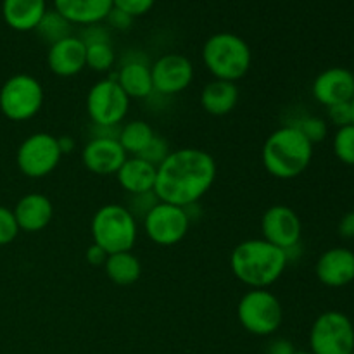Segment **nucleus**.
Here are the masks:
<instances>
[{
	"label": "nucleus",
	"instance_id": "nucleus-1",
	"mask_svg": "<svg viewBox=\"0 0 354 354\" xmlns=\"http://www.w3.org/2000/svg\"><path fill=\"white\" fill-rule=\"evenodd\" d=\"M216 161L209 152L183 147L169 152L158 166L154 194L161 203L190 207L199 203L216 180Z\"/></svg>",
	"mask_w": 354,
	"mask_h": 354
},
{
	"label": "nucleus",
	"instance_id": "nucleus-2",
	"mask_svg": "<svg viewBox=\"0 0 354 354\" xmlns=\"http://www.w3.org/2000/svg\"><path fill=\"white\" fill-rule=\"evenodd\" d=\"M289 259L286 251L265 239H249L234 248L230 268L234 275L251 289L273 286L286 272Z\"/></svg>",
	"mask_w": 354,
	"mask_h": 354
},
{
	"label": "nucleus",
	"instance_id": "nucleus-3",
	"mask_svg": "<svg viewBox=\"0 0 354 354\" xmlns=\"http://www.w3.org/2000/svg\"><path fill=\"white\" fill-rule=\"evenodd\" d=\"M261 159L265 169L273 178L292 180L311 165L313 144L289 123L268 135L263 145Z\"/></svg>",
	"mask_w": 354,
	"mask_h": 354
},
{
	"label": "nucleus",
	"instance_id": "nucleus-4",
	"mask_svg": "<svg viewBox=\"0 0 354 354\" xmlns=\"http://www.w3.org/2000/svg\"><path fill=\"white\" fill-rule=\"evenodd\" d=\"M203 61L214 80L235 83L251 69L252 54L244 38L221 31L204 41Z\"/></svg>",
	"mask_w": 354,
	"mask_h": 354
},
{
	"label": "nucleus",
	"instance_id": "nucleus-5",
	"mask_svg": "<svg viewBox=\"0 0 354 354\" xmlns=\"http://www.w3.org/2000/svg\"><path fill=\"white\" fill-rule=\"evenodd\" d=\"M93 244L102 248L107 254L131 251L137 242L138 227L133 214L121 204H106L99 207L92 218Z\"/></svg>",
	"mask_w": 354,
	"mask_h": 354
},
{
	"label": "nucleus",
	"instance_id": "nucleus-6",
	"mask_svg": "<svg viewBox=\"0 0 354 354\" xmlns=\"http://www.w3.org/2000/svg\"><path fill=\"white\" fill-rule=\"evenodd\" d=\"M237 318L249 334L268 337L282 325L283 308L279 297L268 289H251L239 301Z\"/></svg>",
	"mask_w": 354,
	"mask_h": 354
},
{
	"label": "nucleus",
	"instance_id": "nucleus-7",
	"mask_svg": "<svg viewBox=\"0 0 354 354\" xmlns=\"http://www.w3.org/2000/svg\"><path fill=\"white\" fill-rule=\"evenodd\" d=\"M44 86L31 75H14L0 88V111L10 121H26L44 106Z\"/></svg>",
	"mask_w": 354,
	"mask_h": 354
},
{
	"label": "nucleus",
	"instance_id": "nucleus-8",
	"mask_svg": "<svg viewBox=\"0 0 354 354\" xmlns=\"http://www.w3.org/2000/svg\"><path fill=\"white\" fill-rule=\"evenodd\" d=\"M310 351L313 354H351L354 351V325L342 311L318 315L310 330Z\"/></svg>",
	"mask_w": 354,
	"mask_h": 354
},
{
	"label": "nucleus",
	"instance_id": "nucleus-9",
	"mask_svg": "<svg viewBox=\"0 0 354 354\" xmlns=\"http://www.w3.org/2000/svg\"><path fill=\"white\" fill-rule=\"evenodd\" d=\"M130 100L116 78H104L86 93V113L92 124L121 127L130 109Z\"/></svg>",
	"mask_w": 354,
	"mask_h": 354
},
{
	"label": "nucleus",
	"instance_id": "nucleus-10",
	"mask_svg": "<svg viewBox=\"0 0 354 354\" xmlns=\"http://www.w3.org/2000/svg\"><path fill=\"white\" fill-rule=\"evenodd\" d=\"M62 152L54 135L38 131L21 142L16 154L19 171L28 178H44L59 166Z\"/></svg>",
	"mask_w": 354,
	"mask_h": 354
},
{
	"label": "nucleus",
	"instance_id": "nucleus-11",
	"mask_svg": "<svg viewBox=\"0 0 354 354\" xmlns=\"http://www.w3.org/2000/svg\"><path fill=\"white\" fill-rule=\"evenodd\" d=\"M190 221L192 220L185 207L159 201L142 220V223H144L145 234L154 244L169 248L185 239V235L189 234Z\"/></svg>",
	"mask_w": 354,
	"mask_h": 354
},
{
	"label": "nucleus",
	"instance_id": "nucleus-12",
	"mask_svg": "<svg viewBox=\"0 0 354 354\" xmlns=\"http://www.w3.org/2000/svg\"><path fill=\"white\" fill-rule=\"evenodd\" d=\"M261 234L265 241L282 251L296 248L301 242L303 225L294 209L283 204H275L265 211L261 218Z\"/></svg>",
	"mask_w": 354,
	"mask_h": 354
},
{
	"label": "nucleus",
	"instance_id": "nucleus-13",
	"mask_svg": "<svg viewBox=\"0 0 354 354\" xmlns=\"http://www.w3.org/2000/svg\"><path fill=\"white\" fill-rule=\"evenodd\" d=\"M152 85L161 95H176L190 86L194 66L182 54H165L151 66Z\"/></svg>",
	"mask_w": 354,
	"mask_h": 354
},
{
	"label": "nucleus",
	"instance_id": "nucleus-14",
	"mask_svg": "<svg viewBox=\"0 0 354 354\" xmlns=\"http://www.w3.org/2000/svg\"><path fill=\"white\" fill-rule=\"evenodd\" d=\"M128 154L118 138H90L82 151V161L93 175H116Z\"/></svg>",
	"mask_w": 354,
	"mask_h": 354
},
{
	"label": "nucleus",
	"instance_id": "nucleus-15",
	"mask_svg": "<svg viewBox=\"0 0 354 354\" xmlns=\"http://www.w3.org/2000/svg\"><path fill=\"white\" fill-rule=\"evenodd\" d=\"M315 100L322 106L330 107L334 104L349 102L354 97V76L351 69L328 68L315 78L311 86Z\"/></svg>",
	"mask_w": 354,
	"mask_h": 354
},
{
	"label": "nucleus",
	"instance_id": "nucleus-16",
	"mask_svg": "<svg viewBox=\"0 0 354 354\" xmlns=\"http://www.w3.org/2000/svg\"><path fill=\"white\" fill-rule=\"evenodd\" d=\"M317 279L330 289H341L354 282V252L346 248L327 249L315 266Z\"/></svg>",
	"mask_w": 354,
	"mask_h": 354
},
{
	"label": "nucleus",
	"instance_id": "nucleus-17",
	"mask_svg": "<svg viewBox=\"0 0 354 354\" xmlns=\"http://www.w3.org/2000/svg\"><path fill=\"white\" fill-rule=\"evenodd\" d=\"M47 66L55 76L71 78L86 68V47L78 37L64 38L48 47Z\"/></svg>",
	"mask_w": 354,
	"mask_h": 354
},
{
	"label": "nucleus",
	"instance_id": "nucleus-18",
	"mask_svg": "<svg viewBox=\"0 0 354 354\" xmlns=\"http://www.w3.org/2000/svg\"><path fill=\"white\" fill-rule=\"evenodd\" d=\"M19 230L26 234H37L47 228L54 218V206L47 196L38 192L26 194L17 201L12 209Z\"/></svg>",
	"mask_w": 354,
	"mask_h": 354
},
{
	"label": "nucleus",
	"instance_id": "nucleus-19",
	"mask_svg": "<svg viewBox=\"0 0 354 354\" xmlns=\"http://www.w3.org/2000/svg\"><path fill=\"white\" fill-rule=\"evenodd\" d=\"M54 7L71 24L90 26L106 21L113 0H54Z\"/></svg>",
	"mask_w": 354,
	"mask_h": 354
},
{
	"label": "nucleus",
	"instance_id": "nucleus-20",
	"mask_svg": "<svg viewBox=\"0 0 354 354\" xmlns=\"http://www.w3.org/2000/svg\"><path fill=\"white\" fill-rule=\"evenodd\" d=\"M156 176H158V166L151 165L138 156L127 158V161L118 169L116 178L121 189L128 194H145L154 192Z\"/></svg>",
	"mask_w": 354,
	"mask_h": 354
},
{
	"label": "nucleus",
	"instance_id": "nucleus-21",
	"mask_svg": "<svg viewBox=\"0 0 354 354\" xmlns=\"http://www.w3.org/2000/svg\"><path fill=\"white\" fill-rule=\"evenodd\" d=\"M47 12L45 0H3L2 16L7 26L16 31H31Z\"/></svg>",
	"mask_w": 354,
	"mask_h": 354
},
{
	"label": "nucleus",
	"instance_id": "nucleus-22",
	"mask_svg": "<svg viewBox=\"0 0 354 354\" xmlns=\"http://www.w3.org/2000/svg\"><path fill=\"white\" fill-rule=\"evenodd\" d=\"M239 102V88L232 82L213 80L201 92V106L211 116H227Z\"/></svg>",
	"mask_w": 354,
	"mask_h": 354
},
{
	"label": "nucleus",
	"instance_id": "nucleus-23",
	"mask_svg": "<svg viewBox=\"0 0 354 354\" xmlns=\"http://www.w3.org/2000/svg\"><path fill=\"white\" fill-rule=\"evenodd\" d=\"M116 82L130 99H145L154 92L151 66L142 61H128L120 68Z\"/></svg>",
	"mask_w": 354,
	"mask_h": 354
},
{
	"label": "nucleus",
	"instance_id": "nucleus-24",
	"mask_svg": "<svg viewBox=\"0 0 354 354\" xmlns=\"http://www.w3.org/2000/svg\"><path fill=\"white\" fill-rule=\"evenodd\" d=\"M104 270H106L107 279L120 287L131 286L142 275L140 259L131 251L107 254L106 263H104Z\"/></svg>",
	"mask_w": 354,
	"mask_h": 354
},
{
	"label": "nucleus",
	"instance_id": "nucleus-25",
	"mask_svg": "<svg viewBox=\"0 0 354 354\" xmlns=\"http://www.w3.org/2000/svg\"><path fill=\"white\" fill-rule=\"evenodd\" d=\"M154 135L156 133L151 128V124L145 123L144 120H133L128 121V123H124L120 128L118 142H120L127 154L138 156L147 147L149 142L154 138Z\"/></svg>",
	"mask_w": 354,
	"mask_h": 354
},
{
	"label": "nucleus",
	"instance_id": "nucleus-26",
	"mask_svg": "<svg viewBox=\"0 0 354 354\" xmlns=\"http://www.w3.org/2000/svg\"><path fill=\"white\" fill-rule=\"evenodd\" d=\"M71 28L73 24L66 21L57 10H47L40 23H38V26L35 28V31L50 47L55 41L71 37Z\"/></svg>",
	"mask_w": 354,
	"mask_h": 354
},
{
	"label": "nucleus",
	"instance_id": "nucleus-27",
	"mask_svg": "<svg viewBox=\"0 0 354 354\" xmlns=\"http://www.w3.org/2000/svg\"><path fill=\"white\" fill-rule=\"evenodd\" d=\"M334 154L342 165L354 166V127L348 124V127L337 128L334 135Z\"/></svg>",
	"mask_w": 354,
	"mask_h": 354
},
{
	"label": "nucleus",
	"instance_id": "nucleus-28",
	"mask_svg": "<svg viewBox=\"0 0 354 354\" xmlns=\"http://www.w3.org/2000/svg\"><path fill=\"white\" fill-rule=\"evenodd\" d=\"M114 62H116V54L111 44H93L86 47V66L93 71H109Z\"/></svg>",
	"mask_w": 354,
	"mask_h": 354
},
{
	"label": "nucleus",
	"instance_id": "nucleus-29",
	"mask_svg": "<svg viewBox=\"0 0 354 354\" xmlns=\"http://www.w3.org/2000/svg\"><path fill=\"white\" fill-rule=\"evenodd\" d=\"M290 124H294L313 145L324 142L328 135V123L320 116H303Z\"/></svg>",
	"mask_w": 354,
	"mask_h": 354
},
{
	"label": "nucleus",
	"instance_id": "nucleus-30",
	"mask_svg": "<svg viewBox=\"0 0 354 354\" xmlns=\"http://www.w3.org/2000/svg\"><path fill=\"white\" fill-rule=\"evenodd\" d=\"M159 203L158 196L154 192H145V194H131L128 197L127 209L133 214L135 220H144L149 214V211Z\"/></svg>",
	"mask_w": 354,
	"mask_h": 354
},
{
	"label": "nucleus",
	"instance_id": "nucleus-31",
	"mask_svg": "<svg viewBox=\"0 0 354 354\" xmlns=\"http://www.w3.org/2000/svg\"><path fill=\"white\" fill-rule=\"evenodd\" d=\"M169 152L171 151H169L168 142H166L162 137H159V135H154V138L149 142L147 147L138 154V158L145 159V161L151 162V165L159 166L166 158H168Z\"/></svg>",
	"mask_w": 354,
	"mask_h": 354
},
{
	"label": "nucleus",
	"instance_id": "nucleus-32",
	"mask_svg": "<svg viewBox=\"0 0 354 354\" xmlns=\"http://www.w3.org/2000/svg\"><path fill=\"white\" fill-rule=\"evenodd\" d=\"M19 232L21 230L17 227V221L12 209H9L6 206H0V245H7L16 241Z\"/></svg>",
	"mask_w": 354,
	"mask_h": 354
},
{
	"label": "nucleus",
	"instance_id": "nucleus-33",
	"mask_svg": "<svg viewBox=\"0 0 354 354\" xmlns=\"http://www.w3.org/2000/svg\"><path fill=\"white\" fill-rule=\"evenodd\" d=\"M156 0H113V7L123 10L128 16L138 17L147 14L152 9Z\"/></svg>",
	"mask_w": 354,
	"mask_h": 354
},
{
	"label": "nucleus",
	"instance_id": "nucleus-34",
	"mask_svg": "<svg viewBox=\"0 0 354 354\" xmlns=\"http://www.w3.org/2000/svg\"><path fill=\"white\" fill-rule=\"evenodd\" d=\"M80 40L85 44V47L93 44H109L111 35L109 30L102 24H90V26H85V30L82 31V37H78Z\"/></svg>",
	"mask_w": 354,
	"mask_h": 354
},
{
	"label": "nucleus",
	"instance_id": "nucleus-35",
	"mask_svg": "<svg viewBox=\"0 0 354 354\" xmlns=\"http://www.w3.org/2000/svg\"><path fill=\"white\" fill-rule=\"evenodd\" d=\"M327 116L334 127L342 128L351 124V111H349V102L334 104V106L327 107Z\"/></svg>",
	"mask_w": 354,
	"mask_h": 354
},
{
	"label": "nucleus",
	"instance_id": "nucleus-36",
	"mask_svg": "<svg viewBox=\"0 0 354 354\" xmlns=\"http://www.w3.org/2000/svg\"><path fill=\"white\" fill-rule=\"evenodd\" d=\"M106 21L111 28H114V30L124 31L131 26V23H133V17L128 16V14L123 12V10L113 7V9H111V12L107 14Z\"/></svg>",
	"mask_w": 354,
	"mask_h": 354
},
{
	"label": "nucleus",
	"instance_id": "nucleus-37",
	"mask_svg": "<svg viewBox=\"0 0 354 354\" xmlns=\"http://www.w3.org/2000/svg\"><path fill=\"white\" fill-rule=\"evenodd\" d=\"M292 342L287 341V339H273L268 346H266V354H294Z\"/></svg>",
	"mask_w": 354,
	"mask_h": 354
},
{
	"label": "nucleus",
	"instance_id": "nucleus-38",
	"mask_svg": "<svg viewBox=\"0 0 354 354\" xmlns=\"http://www.w3.org/2000/svg\"><path fill=\"white\" fill-rule=\"evenodd\" d=\"M85 258H86V261L90 263V265L104 266V263H106V259H107V252L104 251L102 248H99V245L92 244L88 249H86Z\"/></svg>",
	"mask_w": 354,
	"mask_h": 354
},
{
	"label": "nucleus",
	"instance_id": "nucleus-39",
	"mask_svg": "<svg viewBox=\"0 0 354 354\" xmlns=\"http://www.w3.org/2000/svg\"><path fill=\"white\" fill-rule=\"evenodd\" d=\"M337 230L342 239H354V211H349L341 218Z\"/></svg>",
	"mask_w": 354,
	"mask_h": 354
},
{
	"label": "nucleus",
	"instance_id": "nucleus-40",
	"mask_svg": "<svg viewBox=\"0 0 354 354\" xmlns=\"http://www.w3.org/2000/svg\"><path fill=\"white\" fill-rule=\"evenodd\" d=\"M57 142H59V149H61L62 154H69V152L75 151L76 140L73 137H69V135H64V137L57 138Z\"/></svg>",
	"mask_w": 354,
	"mask_h": 354
},
{
	"label": "nucleus",
	"instance_id": "nucleus-41",
	"mask_svg": "<svg viewBox=\"0 0 354 354\" xmlns=\"http://www.w3.org/2000/svg\"><path fill=\"white\" fill-rule=\"evenodd\" d=\"M349 111H351V124L354 127V97L349 100Z\"/></svg>",
	"mask_w": 354,
	"mask_h": 354
},
{
	"label": "nucleus",
	"instance_id": "nucleus-42",
	"mask_svg": "<svg viewBox=\"0 0 354 354\" xmlns=\"http://www.w3.org/2000/svg\"><path fill=\"white\" fill-rule=\"evenodd\" d=\"M294 354H313L311 351H296Z\"/></svg>",
	"mask_w": 354,
	"mask_h": 354
},
{
	"label": "nucleus",
	"instance_id": "nucleus-43",
	"mask_svg": "<svg viewBox=\"0 0 354 354\" xmlns=\"http://www.w3.org/2000/svg\"><path fill=\"white\" fill-rule=\"evenodd\" d=\"M353 76H354V68H353Z\"/></svg>",
	"mask_w": 354,
	"mask_h": 354
},
{
	"label": "nucleus",
	"instance_id": "nucleus-44",
	"mask_svg": "<svg viewBox=\"0 0 354 354\" xmlns=\"http://www.w3.org/2000/svg\"><path fill=\"white\" fill-rule=\"evenodd\" d=\"M351 354H354V351H353V353H351Z\"/></svg>",
	"mask_w": 354,
	"mask_h": 354
}]
</instances>
